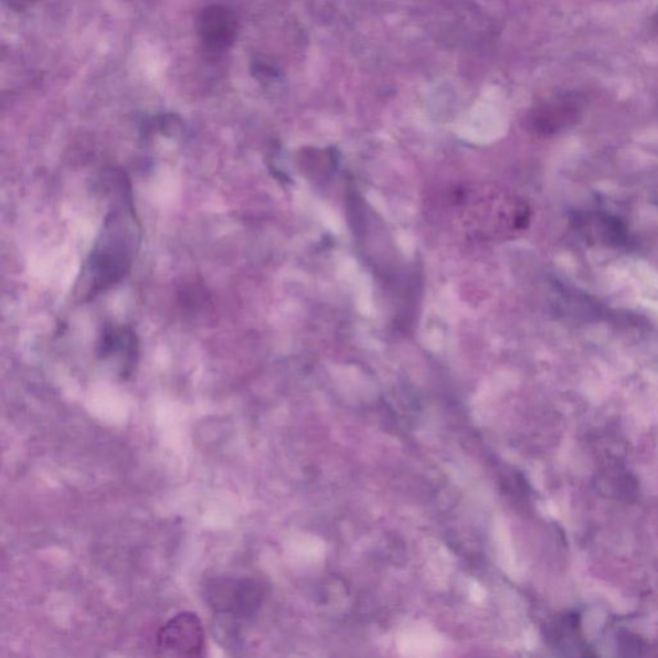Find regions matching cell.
<instances>
[{
  "label": "cell",
  "mask_w": 658,
  "mask_h": 658,
  "mask_svg": "<svg viewBox=\"0 0 658 658\" xmlns=\"http://www.w3.org/2000/svg\"><path fill=\"white\" fill-rule=\"evenodd\" d=\"M205 630L198 614L182 613L171 618L158 634V651L164 657H201Z\"/></svg>",
  "instance_id": "cell-2"
},
{
  "label": "cell",
  "mask_w": 658,
  "mask_h": 658,
  "mask_svg": "<svg viewBox=\"0 0 658 658\" xmlns=\"http://www.w3.org/2000/svg\"><path fill=\"white\" fill-rule=\"evenodd\" d=\"M579 114L580 105L575 97H561L538 107L531 114L530 123L537 131L550 135L575 123Z\"/></svg>",
  "instance_id": "cell-4"
},
{
  "label": "cell",
  "mask_w": 658,
  "mask_h": 658,
  "mask_svg": "<svg viewBox=\"0 0 658 658\" xmlns=\"http://www.w3.org/2000/svg\"><path fill=\"white\" fill-rule=\"evenodd\" d=\"M446 205L453 224L475 240L512 237L530 219L529 208L520 198L487 184L456 188Z\"/></svg>",
  "instance_id": "cell-1"
},
{
  "label": "cell",
  "mask_w": 658,
  "mask_h": 658,
  "mask_svg": "<svg viewBox=\"0 0 658 658\" xmlns=\"http://www.w3.org/2000/svg\"><path fill=\"white\" fill-rule=\"evenodd\" d=\"M208 601L217 613L244 617L253 614L261 592L250 580L221 577L208 586Z\"/></svg>",
  "instance_id": "cell-3"
},
{
  "label": "cell",
  "mask_w": 658,
  "mask_h": 658,
  "mask_svg": "<svg viewBox=\"0 0 658 658\" xmlns=\"http://www.w3.org/2000/svg\"><path fill=\"white\" fill-rule=\"evenodd\" d=\"M236 30V19L226 8L211 7L201 14L200 34L209 49H226L233 43Z\"/></svg>",
  "instance_id": "cell-5"
}]
</instances>
